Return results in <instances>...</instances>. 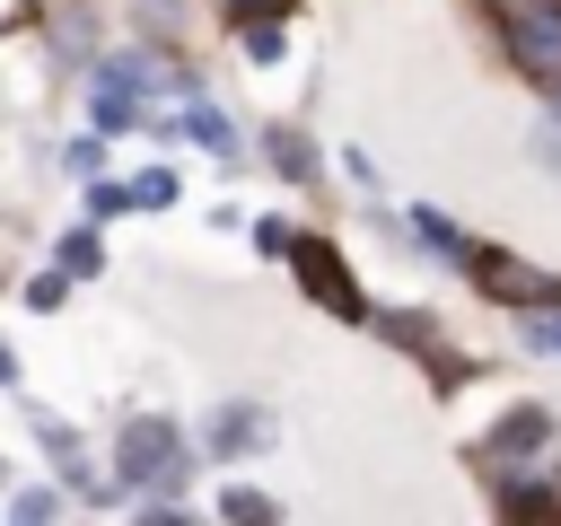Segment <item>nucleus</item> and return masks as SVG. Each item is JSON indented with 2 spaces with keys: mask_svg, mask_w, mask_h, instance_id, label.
<instances>
[{
  "mask_svg": "<svg viewBox=\"0 0 561 526\" xmlns=\"http://www.w3.org/2000/svg\"><path fill=\"white\" fill-rule=\"evenodd\" d=\"M219 517H228V526H280V508H272L263 491H228V500H219Z\"/></svg>",
  "mask_w": 561,
  "mask_h": 526,
  "instance_id": "nucleus-9",
  "label": "nucleus"
},
{
  "mask_svg": "<svg viewBox=\"0 0 561 526\" xmlns=\"http://www.w3.org/2000/svg\"><path fill=\"white\" fill-rule=\"evenodd\" d=\"M123 482H175V430L167 421H131L123 430Z\"/></svg>",
  "mask_w": 561,
  "mask_h": 526,
  "instance_id": "nucleus-4",
  "label": "nucleus"
},
{
  "mask_svg": "<svg viewBox=\"0 0 561 526\" xmlns=\"http://www.w3.org/2000/svg\"><path fill=\"white\" fill-rule=\"evenodd\" d=\"M552 517H561L552 491H508V526H552Z\"/></svg>",
  "mask_w": 561,
  "mask_h": 526,
  "instance_id": "nucleus-10",
  "label": "nucleus"
},
{
  "mask_svg": "<svg viewBox=\"0 0 561 526\" xmlns=\"http://www.w3.org/2000/svg\"><path fill=\"white\" fill-rule=\"evenodd\" d=\"M131 526H193L184 508H149V517H131Z\"/></svg>",
  "mask_w": 561,
  "mask_h": 526,
  "instance_id": "nucleus-17",
  "label": "nucleus"
},
{
  "mask_svg": "<svg viewBox=\"0 0 561 526\" xmlns=\"http://www.w3.org/2000/svg\"><path fill=\"white\" fill-rule=\"evenodd\" d=\"M412 237H421L430 254H447V263H465V254H473V245H465V228H456L447 210H412Z\"/></svg>",
  "mask_w": 561,
  "mask_h": 526,
  "instance_id": "nucleus-7",
  "label": "nucleus"
},
{
  "mask_svg": "<svg viewBox=\"0 0 561 526\" xmlns=\"http://www.w3.org/2000/svg\"><path fill=\"white\" fill-rule=\"evenodd\" d=\"M280 254L298 263V281H307V289H316L333 316H368V307H359V281L342 272V254H333L324 237H307V228H280Z\"/></svg>",
  "mask_w": 561,
  "mask_h": 526,
  "instance_id": "nucleus-2",
  "label": "nucleus"
},
{
  "mask_svg": "<svg viewBox=\"0 0 561 526\" xmlns=\"http://www.w3.org/2000/svg\"><path fill=\"white\" fill-rule=\"evenodd\" d=\"M88 272H96V237L70 228V237H61V281H88Z\"/></svg>",
  "mask_w": 561,
  "mask_h": 526,
  "instance_id": "nucleus-12",
  "label": "nucleus"
},
{
  "mask_svg": "<svg viewBox=\"0 0 561 526\" xmlns=\"http://www.w3.org/2000/svg\"><path fill=\"white\" fill-rule=\"evenodd\" d=\"M228 9H237V18H263V9H280V0H228Z\"/></svg>",
  "mask_w": 561,
  "mask_h": 526,
  "instance_id": "nucleus-18",
  "label": "nucleus"
},
{
  "mask_svg": "<svg viewBox=\"0 0 561 526\" xmlns=\"http://www.w3.org/2000/svg\"><path fill=\"white\" fill-rule=\"evenodd\" d=\"M272 167H280V175H316V158H307V132H272Z\"/></svg>",
  "mask_w": 561,
  "mask_h": 526,
  "instance_id": "nucleus-11",
  "label": "nucleus"
},
{
  "mask_svg": "<svg viewBox=\"0 0 561 526\" xmlns=\"http://www.w3.org/2000/svg\"><path fill=\"white\" fill-rule=\"evenodd\" d=\"M9 377H18V351H9V342H0V386H9Z\"/></svg>",
  "mask_w": 561,
  "mask_h": 526,
  "instance_id": "nucleus-19",
  "label": "nucleus"
},
{
  "mask_svg": "<svg viewBox=\"0 0 561 526\" xmlns=\"http://www.w3.org/2000/svg\"><path fill=\"white\" fill-rule=\"evenodd\" d=\"M131 114H140V105H131V96H114V88H96V132H123V123H131Z\"/></svg>",
  "mask_w": 561,
  "mask_h": 526,
  "instance_id": "nucleus-14",
  "label": "nucleus"
},
{
  "mask_svg": "<svg viewBox=\"0 0 561 526\" xmlns=\"http://www.w3.org/2000/svg\"><path fill=\"white\" fill-rule=\"evenodd\" d=\"M543 438H552V421H543V412L526 403V412H508V421L491 430V456H508V465H517V456H535Z\"/></svg>",
  "mask_w": 561,
  "mask_h": 526,
  "instance_id": "nucleus-6",
  "label": "nucleus"
},
{
  "mask_svg": "<svg viewBox=\"0 0 561 526\" xmlns=\"http://www.w3.org/2000/svg\"><path fill=\"white\" fill-rule=\"evenodd\" d=\"M465 272H473L491 298L526 307V316H552V307H561V281H552V272H535V263H517V254H465Z\"/></svg>",
  "mask_w": 561,
  "mask_h": 526,
  "instance_id": "nucleus-3",
  "label": "nucleus"
},
{
  "mask_svg": "<svg viewBox=\"0 0 561 526\" xmlns=\"http://www.w3.org/2000/svg\"><path fill=\"white\" fill-rule=\"evenodd\" d=\"M123 202H140V210H158V202H175V175H167V167H149V175H140V184H131Z\"/></svg>",
  "mask_w": 561,
  "mask_h": 526,
  "instance_id": "nucleus-13",
  "label": "nucleus"
},
{
  "mask_svg": "<svg viewBox=\"0 0 561 526\" xmlns=\"http://www.w3.org/2000/svg\"><path fill=\"white\" fill-rule=\"evenodd\" d=\"M526 333H535V351H561V316H535Z\"/></svg>",
  "mask_w": 561,
  "mask_h": 526,
  "instance_id": "nucleus-16",
  "label": "nucleus"
},
{
  "mask_svg": "<svg viewBox=\"0 0 561 526\" xmlns=\"http://www.w3.org/2000/svg\"><path fill=\"white\" fill-rule=\"evenodd\" d=\"M263 438H272V421H263L254 403H219V412H210V456H254Z\"/></svg>",
  "mask_w": 561,
  "mask_h": 526,
  "instance_id": "nucleus-5",
  "label": "nucleus"
},
{
  "mask_svg": "<svg viewBox=\"0 0 561 526\" xmlns=\"http://www.w3.org/2000/svg\"><path fill=\"white\" fill-rule=\"evenodd\" d=\"M184 132H193L210 158H237V132H228V114H219V105H184Z\"/></svg>",
  "mask_w": 561,
  "mask_h": 526,
  "instance_id": "nucleus-8",
  "label": "nucleus"
},
{
  "mask_svg": "<svg viewBox=\"0 0 561 526\" xmlns=\"http://www.w3.org/2000/svg\"><path fill=\"white\" fill-rule=\"evenodd\" d=\"M500 35H508V53L535 70V88H543L552 114H561V0H526V9H508Z\"/></svg>",
  "mask_w": 561,
  "mask_h": 526,
  "instance_id": "nucleus-1",
  "label": "nucleus"
},
{
  "mask_svg": "<svg viewBox=\"0 0 561 526\" xmlns=\"http://www.w3.org/2000/svg\"><path fill=\"white\" fill-rule=\"evenodd\" d=\"M44 517H53V500H44V491H26V500H18V526H44Z\"/></svg>",
  "mask_w": 561,
  "mask_h": 526,
  "instance_id": "nucleus-15",
  "label": "nucleus"
}]
</instances>
